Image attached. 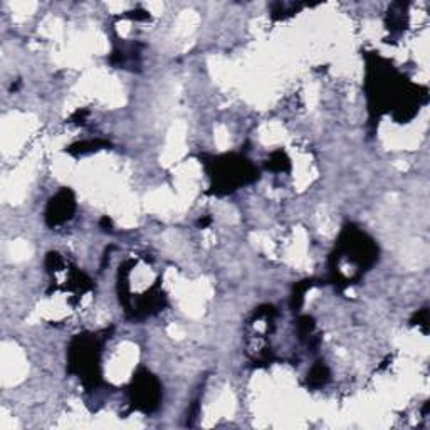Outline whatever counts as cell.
I'll return each instance as SVG.
<instances>
[{
    "label": "cell",
    "mask_w": 430,
    "mask_h": 430,
    "mask_svg": "<svg viewBox=\"0 0 430 430\" xmlns=\"http://www.w3.org/2000/svg\"><path fill=\"white\" fill-rule=\"evenodd\" d=\"M74 207L76 205H74V197L71 195V192L69 190L59 192L49 203L48 222L50 225L66 222L68 219H71Z\"/></svg>",
    "instance_id": "6da1fadb"
},
{
    "label": "cell",
    "mask_w": 430,
    "mask_h": 430,
    "mask_svg": "<svg viewBox=\"0 0 430 430\" xmlns=\"http://www.w3.org/2000/svg\"><path fill=\"white\" fill-rule=\"evenodd\" d=\"M135 399H136V405L145 407L146 410H150L151 407L156 405L155 402L158 400V388L154 387V380H151V378L145 377L143 380L138 382L133 400Z\"/></svg>",
    "instance_id": "7a4b0ae2"
}]
</instances>
